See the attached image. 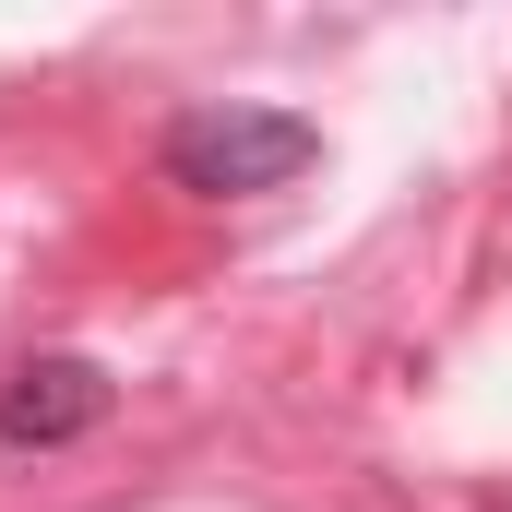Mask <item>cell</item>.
<instances>
[{
	"mask_svg": "<svg viewBox=\"0 0 512 512\" xmlns=\"http://www.w3.org/2000/svg\"><path fill=\"white\" fill-rule=\"evenodd\" d=\"M108 417V370L96 358H24L0 382V453H60Z\"/></svg>",
	"mask_w": 512,
	"mask_h": 512,
	"instance_id": "obj_2",
	"label": "cell"
},
{
	"mask_svg": "<svg viewBox=\"0 0 512 512\" xmlns=\"http://www.w3.org/2000/svg\"><path fill=\"white\" fill-rule=\"evenodd\" d=\"M310 155H322V131L298 120V108H251V96H215V108H179V120H167V179L203 191V203L286 191Z\"/></svg>",
	"mask_w": 512,
	"mask_h": 512,
	"instance_id": "obj_1",
	"label": "cell"
}]
</instances>
